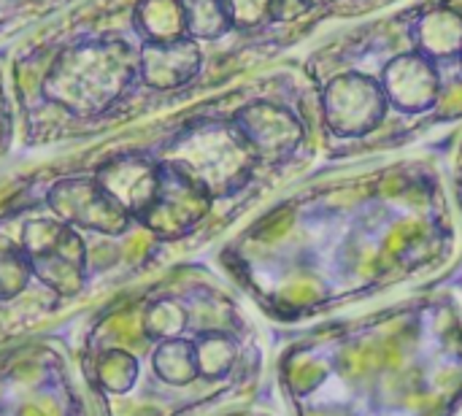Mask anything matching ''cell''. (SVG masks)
Masks as SVG:
<instances>
[{
  "instance_id": "277c9868",
  "label": "cell",
  "mask_w": 462,
  "mask_h": 416,
  "mask_svg": "<svg viewBox=\"0 0 462 416\" xmlns=\"http://www.w3.org/2000/svg\"><path fill=\"white\" fill-rule=\"evenodd\" d=\"M154 371L168 384H189L198 374L195 344L184 338H168L154 352Z\"/></svg>"
},
{
  "instance_id": "3957f363",
  "label": "cell",
  "mask_w": 462,
  "mask_h": 416,
  "mask_svg": "<svg viewBox=\"0 0 462 416\" xmlns=\"http://www.w3.org/2000/svg\"><path fill=\"white\" fill-rule=\"evenodd\" d=\"M54 211L73 225L97 230V233H122L127 225V214L100 190L97 181L68 179L60 181L49 195Z\"/></svg>"
},
{
  "instance_id": "6da1fadb",
  "label": "cell",
  "mask_w": 462,
  "mask_h": 416,
  "mask_svg": "<svg viewBox=\"0 0 462 416\" xmlns=\"http://www.w3.org/2000/svg\"><path fill=\"white\" fill-rule=\"evenodd\" d=\"M22 252L38 276L57 295H76L84 287L87 260L81 238L60 222H32L22 236Z\"/></svg>"
},
{
  "instance_id": "8992f818",
  "label": "cell",
  "mask_w": 462,
  "mask_h": 416,
  "mask_svg": "<svg viewBox=\"0 0 462 416\" xmlns=\"http://www.w3.org/2000/svg\"><path fill=\"white\" fill-rule=\"evenodd\" d=\"M135 374H138V365L125 352H108L100 360V384L108 393H125V390H130L133 382H135Z\"/></svg>"
},
{
  "instance_id": "7a4b0ae2",
  "label": "cell",
  "mask_w": 462,
  "mask_h": 416,
  "mask_svg": "<svg viewBox=\"0 0 462 416\" xmlns=\"http://www.w3.org/2000/svg\"><path fill=\"white\" fill-rule=\"evenodd\" d=\"M95 181L127 217L146 219L160 198L162 171L143 157L125 154V157L108 160L97 171Z\"/></svg>"
},
{
  "instance_id": "5b68a950",
  "label": "cell",
  "mask_w": 462,
  "mask_h": 416,
  "mask_svg": "<svg viewBox=\"0 0 462 416\" xmlns=\"http://www.w3.org/2000/svg\"><path fill=\"white\" fill-rule=\"evenodd\" d=\"M32 271H30V263L22 252V246H8V244H0V300H11L16 298L27 282H30Z\"/></svg>"
}]
</instances>
